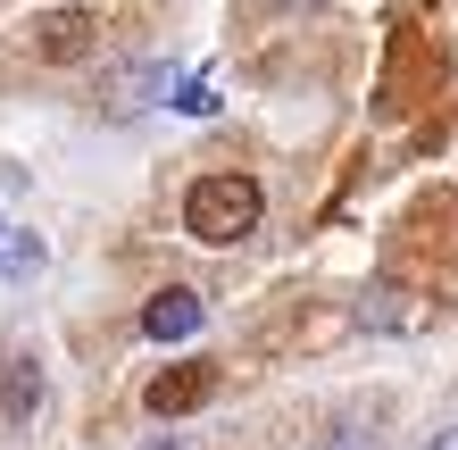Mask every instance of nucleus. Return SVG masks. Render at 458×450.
<instances>
[{
  "label": "nucleus",
  "instance_id": "f257e3e1",
  "mask_svg": "<svg viewBox=\"0 0 458 450\" xmlns=\"http://www.w3.org/2000/svg\"><path fill=\"white\" fill-rule=\"evenodd\" d=\"M259 208H267L259 183H250V175H233V167H217V175H192V192H183V225H192V242L233 250L242 233L259 225Z\"/></svg>",
  "mask_w": 458,
  "mask_h": 450
},
{
  "label": "nucleus",
  "instance_id": "f03ea898",
  "mask_svg": "<svg viewBox=\"0 0 458 450\" xmlns=\"http://www.w3.org/2000/svg\"><path fill=\"white\" fill-rule=\"evenodd\" d=\"M208 392H217V367H208V359H175V367H158V376H150L142 409L158 417V426H175V417H192Z\"/></svg>",
  "mask_w": 458,
  "mask_h": 450
},
{
  "label": "nucleus",
  "instance_id": "7ed1b4c3",
  "mask_svg": "<svg viewBox=\"0 0 458 450\" xmlns=\"http://www.w3.org/2000/svg\"><path fill=\"white\" fill-rule=\"evenodd\" d=\"M92 42H100V9H42L34 17V59H50V67L84 59Z\"/></svg>",
  "mask_w": 458,
  "mask_h": 450
},
{
  "label": "nucleus",
  "instance_id": "20e7f679",
  "mask_svg": "<svg viewBox=\"0 0 458 450\" xmlns=\"http://www.w3.org/2000/svg\"><path fill=\"white\" fill-rule=\"evenodd\" d=\"M200 326H208V309H200V293H183V284H167V293L142 301V334L150 342H192Z\"/></svg>",
  "mask_w": 458,
  "mask_h": 450
},
{
  "label": "nucleus",
  "instance_id": "39448f33",
  "mask_svg": "<svg viewBox=\"0 0 458 450\" xmlns=\"http://www.w3.org/2000/svg\"><path fill=\"white\" fill-rule=\"evenodd\" d=\"M34 409H42V367L9 359L0 367V417H9V426H34Z\"/></svg>",
  "mask_w": 458,
  "mask_h": 450
},
{
  "label": "nucleus",
  "instance_id": "423d86ee",
  "mask_svg": "<svg viewBox=\"0 0 458 450\" xmlns=\"http://www.w3.org/2000/svg\"><path fill=\"white\" fill-rule=\"evenodd\" d=\"M34 267H42L34 225H9V217H0V276H34Z\"/></svg>",
  "mask_w": 458,
  "mask_h": 450
},
{
  "label": "nucleus",
  "instance_id": "0eeeda50",
  "mask_svg": "<svg viewBox=\"0 0 458 450\" xmlns=\"http://www.w3.org/2000/svg\"><path fill=\"white\" fill-rule=\"evenodd\" d=\"M175 109H183V117H217V92H208V84H183Z\"/></svg>",
  "mask_w": 458,
  "mask_h": 450
},
{
  "label": "nucleus",
  "instance_id": "6e6552de",
  "mask_svg": "<svg viewBox=\"0 0 458 450\" xmlns=\"http://www.w3.org/2000/svg\"><path fill=\"white\" fill-rule=\"evenodd\" d=\"M142 450H183V442H175V434H158V442H142Z\"/></svg>",
  "mask_w": 458,
  "mask_h": 450
},
{
  "label": "nucleus",
  "instance_id": "1a4fd4ad",
  "mask_svg": "<svg viewBox=\"0 0 458 450\" xmlns=\"http://www.w3.org/2000/svg\"><path fill=\"white\" fill-rule=\"evenodd\" d=\"M442 450H458V434H450V442H442Z\"/></svg>",
  "mask_w": 458,
  "mask_h": 450
}]
</instances>
